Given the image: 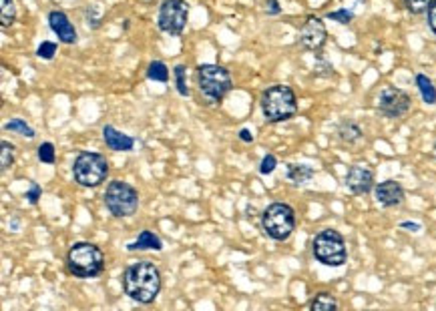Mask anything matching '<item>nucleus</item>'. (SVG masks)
I'll use <instances>...</instances> for the list:
<instances>
[{"mask_svg":"<svg viewBox=\"0 0 436 311\" xmlns=\"http://www.w3.org/2000/svg\"><path fill=\"white\" fill-rule=\"evenodd\" d=\"M121 283L125 296H129L137 303L149 305L159 296L161 271L151 261H139L123 271Z\"/></svg>","mask_w":436,"mask_h":311,"instance_id":"obj_1","label":"nucleus"},{"mask_svg":"<svg viewBox=\"0 0 436 311\" xmlns=\"http://www.w3.org/2000/svg\"><path fill=\"white\" fill-rule=\"evenodd\" d=\"M260 107L267 123H286L298 113V97L288 85L267 86L262 93Z\"/></svg>","mask_w":436,"mask_h":311,"instance_id":"obj_2","label":"nucleus"},{"mask_svg":"<svg viewBox=\"0 0 436 311\" xmlns=\"http://www.w3.org/2000/svg\"><path fill=\"white\" fill-rule=\"evenodd\" d=\"M67 269L79 279L99 277L105 269V255L95 243L79 241L67 253Z\"/></svg>","mask_w":436,"mask_h":311,"instance_id":"obj_3","label":"nucleus"},{"mask_svg":"<svg viewBox=\"0 0 436 311\" xmlns=\"http://www.w3.org/2000/svg\"><path fill=\"white\" fill-rule=\"evenodd\" d=\"M312 251H314V257L326 267H342L346 263V259H348L346 241L342 237V233L336 231V229H324V231H320L314 237Z\"/></svg>","mask_w":436,"mask_h":311,"instance_id":"obj_4","label":"nucleus"},{"mask_svg":"<svg viewBox=\"0 0 436 311\" xmlns=\"http://www.w3.org/2000/svg\"><path fill=\"white\" fill-rule=\"evenodd\" d=\"M74 183H79L85 189H95L107 181L109 177V161L101 153L83 151L74 159L73 163Z\"/></svg>","mask_w":436,"mask_h":311,"instance_id":"obj_5","label":"nucleus"},{"mask_svg":"<svg viewBox=\"0 0 436 311\" xmlns=\"http://www.w3.org/2000/svg\"><path fill=\"white\" fill-rule=\"evenodd\" d=\"M263 233L274 241L290 239L296 229V211L288 203H272L262 213Z\"/></svg>","mask_w":436,"mask_h":311,"instance_id":"obj_6","label":"nucleus"},{"mask_svg":"<svg viewBox=\"0 0 436 311\" xmlns=\"http://www.w3.org/2000/svg\"><path fill=\"white\" fill-rule=\"evenodd\" d=\"M197 86L209 102H221L232 91V74L221 65H199Z\"/></svg>","mask_w":436,"mask_h":311,"instance_id":"obj_7","label":"nucleus"},{"mask_svg":"<svg viewBox=\"0 0 436 311\" xmlns=\"http://www.w3.org/2000/svg\"><path fill=\"white\" fill-rule=\"evenodd\" d=\"M105 207L117 219L123 217H131L135 211L139 209V193L133 185L125 183V181H111L105 189Z\"/></svg>","mask_w":436,"mask_h":311,"instance_id":"obj_8","label":"nucleus"},{"mask_svg":"<svg viewBox=\"0 0 436 311\" xmlns=\"http://www.w3.org/2000/svg\"><path fill=\"white\" fill-rule=\"evenodd\" d=\"M190 20V4L185 0H163L157 13V27L161 32L179 37Z\"/></svg>","mask_w":436,"mask_h":311,"instance_id":"obj_9","label":"nucleus"},{"mask_svg":"<svg viewBox=\"0 0 436 311\" xmlns=\"http://www.w3.org/2000/svg\"><path fill=\"white\" fill-rule=\"evenodd\" d=\"M412 100L404 91L396 86H384L378 95V111L386 119H400L410 111Z\"/></svg>","mask_w":436,"mask_h":311,"instance_id":"obj_10","label":"nucleus"},{"mask_svg":"<svg viewBox=\"0 0 436 311\" xmlns=\"http://www.w3.org/2000/svg\"><path fill=\"white\" fill-rule=\"evenodd\" d=\"M326 39H328V30H326L324 20L318 18V16H308L300 32H298V44L304 51L318 53V51H322V46L326 44Z\"/></svg>","mask_w":436,"mask_h":311,"instance_id":"obj_11","label":"nucleus"},{"mask_svg":"<svg viewBox=\"0 0 436 311\" xmlns=\"http://www.w3.org/2000/svg\"><path fill=\"white\" fill-rule=\"evenodd\" d=\"M346 187L354 195H368L374 189V171L366 165H352L346 173Z\"/></svg>","mask_w":436,"mask_h":311,"instance_id":"obj_12","label":"nucleus"},{"mask_svg":"<svg viewBox=\"0 0 436 311\" xmlns=\"http://www.w3.org/2000/svg\"><path fill=\"white\" fill-rule=\"evenodd\" d=\"M48 27L55 32L58 43L74 44L79 41L74 25L71 22V18L67 16V13H62V11H51L48 13Z\"/></svg>","mask_w":436,"mask_h":311,"instance_id":"obj_13","label":"nucleus"},{"mask_svg":"<svg viewBox=\"0 0 436 311\" xmlns=\"http://www.w3.org/2000/svg\"><path fill=\"white\" fill-rule=\"evenodd\" d=\"M374 197L378 201V205L392 209L404 203V187L394 179H386L382 183L374 185Z\"/></svg>","mask_w":436,"mask_h":311,"instance_id":"obj_14","label":"nucleus"},{"mask_svg":"<svg viewBox=\"0 0 436 311\" xmlns=\"http://www.w3.org/2000/svg\"><path fill=\"white\" fill-rule=\"evenodd\" d=\"M103 141L111 151H117V153H127V151H133L135 147V139L131 135H125L111 125L103 127Z\"/></svg>","mask_w":436,"mask_h":311,"instance_id":"obj_15","label":"nucleus"},{"mask_svg":"<svg viewBox=\"0 0 436 311\" xmlns=\"http://www.w3.org/2000/svg\"><path fill=\"white\" fill-rule=\"evenodd\" d=\"M127 249L129 251H161L163 249V241L153 231H141L139 237L127 245Z\"/></svg>","mask_w":436,"mask_h":311,"instance_id":"obj_16","label":"nucleus"},{"mask_svg":"<svg viewBox=\"0 0 436 311\" xmlns=\"http://www.w3.org/2000/svg\"><path fill=\"white\" fill-rule=\"evenodd\" d=\"M362 137L364 133L358 123H354V121H344V123H340V127H338V139L344 143V145H356Z\"/></svg>","mask_w":436,"mask_h":311,"instance_id":"obj_17","label":"nucleus"},{"mask_svg":"<svg viewBox=\"0 0 436 311\" xmlns=\"http://www.w3.org/2000/svg\"><path fill=\"white\" fill-rule=\"evenodd\" d=\"M316 171L310 165H288V179L293 185H305L314 179Z\"/></svg>","mask_w":436,"mask_h":311,"instance_id":"obj_18","label":"nucleus"},{"mask_svg":"<svg viewBox=\"0 0 436 311\" xmlns=\"http://www.w3.org/2000/svg\"><path fill=\"white\" fill-rule=\"evenodd\" d=\"M416 86H418V93H421L422 100L426 102V105H435L436 102V86L432 85V81L426 77V74H422L418 72L416 74Z\"/></svg>","mask_w":436,"mask_h":311,"instance_id":"obj_19","label":"nucleus"},{"mask_svg":"<svg viewBox=\"0 0 436 311\" xmlns=\"http://www.w3.org/2000/svg\"><path fill=\"white\" fill-rule=\"evenodd\" d=\"M310 310L312 311H334L338 310V299L328 291L316 293V297L310 301Z\"/></svg>","mask_w":436,"mask_h":311,"instance_id":"obj_20","label":"nucleus"},{"mask_svg":"<svg viewBox=\"0 0 436 311\" xmlns=\"http://www.w3.org/2000/svg\"><path fill=\"white\" fill-rule=\"evenodd\" d=\"M147 79L149 81H155V83H167L169 81V69H167V65L161 62V60L149 62V67H147Z\"/></svg>","mask_w":436,"mask_h":311,"instance_id":"obj_21","label":"nucleus"},{"mask_svg":"<svg viewBox=\"0 0 436 311\" xmlns=\"http://www.w3.org/2000/svg\"><path fill=\"white\" fill-rule=\"evenodd\" d=\"M15 20H16L15 0H0V25H2V29L13 27Z\"/></svg>","mask_w":436,"mask_h":311,"instance_id":"obj_22","label":"nucleus"},{"mask_svg":"<svg viewBox=\"0 0 436 311\" xmlns=\"http://www.w3.org/2000/svg\"><path fill=\"white\" fill-rule=\"evenodd\" d=\"M4 131H11V133H16L20 137H27V139H34V128L30 127L29 123L25 119H13L4 125Z\"/></svg>","mask_w":436,"mask_h":311,"instance_id":"obj_23","label":"nucleus"},{"mask_svg":"<svg viewBox=\"0 0 436 311\" xmlns=\"http://www.w3.org/2000/svg\"><path fill=\"white\" fill-rule=\"evenodd\" d=\"M175 85H177V93L181 97H190V86H187V69L185 65H175Z\"/></svg>","mask_w":436,"mask_h":311,"instance_id":"obj_24","label":"nucleus"},{"mask_svg":"<svg viewBox=\"0 0 436 311\" xmlns=\"http://www.w3.org/2000/svg\"><path fill=\"white\" fill-rule=\"evenodd\" d=\"M0 149H2L0 151V167H2V171H6L15 163V147L8 141H2Z\"/></svg>","mask_w":436,"mask_h":311,"instance_id":"obj_25","label":"nucleus"},{"mask_svg":"<svg viewBox=\"0 0 436 311\" xmlns=\"http://www.w3.org/2000/svg\"><path fill=\"white\" fill-rule=\"evenodd\" d=\"M37 155H39V161H41V163L53 165V163H55V145H53V143H41Z\"/></svg>","mask_w":436,"mask_h":311,"instance_id":"obj_26","label":"nucleus"},{"mask_svg":"<svg viewBox=\"0 0 436 311\" xmlns=\"http://www.w3.org/2000/svg\"><path fill=\"white\" fill-rule=\"evenodd\" d=\"M55 55H57V43H53V41H43L37 48V57L41 60H53Z\"/></svg>","mask_w":436,"mask_h":311,"instance_id":"obj_27","label":"nucleus"},{"mask_svg":"<svg viewBox=\"0 0 436 311\" xmlns=\"http://www.w3.org/2000/svg\"><path fill=\"white\" fill-rule=\"evenodd\" d=\"M432 0H404V6L410 15H424Z\"/></svg>","mask_w":436,"mask_h":311,"instance_id":"obj_28","label":"nucleus"},{"mask_svg":"<svg viewBox=\"0 0 436 311\" xmlns=\"http://www.w3.org/2000/svg\"><path fill=\"white\" fill-rule=\"evenodd\" d=\"M328 18H330V20H336V22H340V25H350L352 18H354V13L348 11V8H338L334 13H328Z\"/></svg>","mask_w":436,"mask_h":311,"instance_id":"obj_29","label":"nucleus"},{"mask_svg":"<svg viewBox=\"0 0 436 311\" xmlns=\"http://www.w3.org/2000/svg\"><path fill=\"white\" fill-rule=\"evenodd\" d=\"M277 167V159L276 155H272V153H267V155L263 157L262 163H260V173L262 175H272Z\"/></svg>","mask_w":436,"mask_h":311,"instance_id":"obj_30","label":"nucleus"},{"mask_svg":"<svg viewBox=\"0 0 436 311\" xmlns=\"http://www.w3.org/2000/svg\"><path fill=\"white\" fill-rule=\"evenodd\" d=\"M27 201H29L30 205H37L39 203V199L43 197V189H41V185L39 183H30L29 191H27Z\"/></svg>","mask_w":436,"mask_h":311,"instance_id":"obj_31","label":"nucleus"},{"mask_svg":"<svg viewBox=\"0 0 436 311\" xmlns=\"http://www.w3.org/2000/svg\"><path fill=\"white\" fill-rule=\"evenodd\" d=\"M426 18H428V27H430V30L436 34V0L430 2V6H428V11H426Z\"/></svg>","mask_w":436,"mask_h":311,"instance_id":"obj_32","label":"nucleus"},{"mask_svg":"<svg viewBox=\"0 0 436 311\" xmlns=\"http://www.w3.org/2000/svg\"><path fill=\"white\" fill-rule=\"evenodd\" d=\"M265 13L270 16H277L282 13V6L277 0H265Z\"/></svg>","mask_w":436,"mask_h":311,"instance_id":"obj_33","label":"nucleus"},{"mask_svg":"<svg viewBox=\"0 0 436 311\" xmlns=\"http://www.w3.org/2000/svg\"><path fill=\"white\" fill-rule=\"evenodd\" d=\"M400 229H410L412 233H418L422 227H421V223H412V221H402V223H400Z\"/></svg>","mask_w":436,"mask_h":311,"instance_id":"obj_34","label":"nucleus"},{"mask_svg":"<svg viewBox=\"0 0 436 311\" xmlns=\"http://www.w3.org/2000/svg\"><path fill=\"white\" fill-rule=\"evenodd\" d=\"M239 141L251 143L253 141V133H251L249 128H242V131H239Z\"/></svg>","mask_w":436,"mask_h":311,"instance_id":"obj_35","label":"nucleus"},{"mask_svg":"<svg viewBox=\"0 0 436 311\" xmlns=\"http://www.w3.org/2000/svg\"><path fill=\"white\" fill-rule=\"evenodd\" d=\"M435 155H436V145H435Z\"/></svg>","mask_w":436,"mask_h":311,"instance_id":"obj_36","label":"nucleus"}]
</instances>
